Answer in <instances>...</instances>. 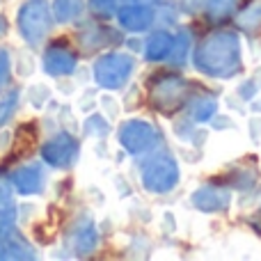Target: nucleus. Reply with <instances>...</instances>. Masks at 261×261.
Returning a JSON list of instances; mask_svg holds the SVG:
<instances>
[{"instance_id": "4", "label": "nucleus", "mask_w": 261, "mask_h": 261, "mask_svg": "<svg viewBox=\"0 0 261 261\" xmlns=\"http://www.w3.org/2000/svg\"><path fill=\"white\" fill-rule=\"evenodd\" d=\"M190 94V85L188 81H184L181 76H161L153 81L151 85V92H149V99H151V106L158 108L161 113L170 115L174 110H179L181 106L186 103Z\"/></svg>"}, {"instance_id": "2", "label": "nucleus", "mask_w": 261, "mask_h": 261, "mask_svg": "<svg viewBox=\"0 0 261 261\" xmlns=\"http://www.w3.org/2000/svg\"><path fill=\"white\" fill-rule=\"evenodd\" d=\"M50 21H53V12L44 0H28L23 7L18 9V32L30 46H37L46 39L50 32Z\"/></svg>"}, {"instance_id": "19", "label": "nucleus", "mask_w": 261, "mask_h": 261, "mask_svg": "<svg viewBox=\"0 0 261 261\" xmlns=\"http://www.w3.org/2000/svg\"><path fill=\"white\" fill-rule=\"evenodd\" d=\"M50 96H53V92H50V87L46 85L44 81L32 83V85L25 90V101L35 110H41L46 103H50Z\"/></svg>"}, {"instance_id": "10", "label": "nucleus", "mask_w": 261, "mask_h": 261, "mask_svg": "<svg viewBox=\"0 0 261 261\" xmlns=\"http://www.w3.org/2000/svg\"><path fill=\"white\" fill-rule=\"evenodd\" d=\"M231 204V193L220 186H202L193 193V206L204 213L227 211Z\"/></svg>"}, {"instance_id": "1", "label": "nucleus", "mask_w": 261, "mask_h": 261, "mask_svg": "<svg viewBox=\"0 0 261 261\" xmlns=\"http://www.w3.org/2000/svg\"><path fill=\"white\" fill-rule=\"evenodd\" d=\"M241 64V39L236 32H213L195 50V67L211 78L236 76Z\"/></svg>"}, {"instance_id": "12", "label": "nucleus", "mask_w": 261, "mask_h": 261, "mask_svg": "<svg viewBox=\"0 0 261 261\" xmlns=\"http://www.w3.org/2000/svg\"><path fill=\"white\" fill-rule=\"evenodd\" d=\"M44 71L48 76H69L76 71V55L64 46H50L44 55Z\"/></svg>"}, {"instance_id": "21", "label": "nucleus", "mask_w": 261, "mask_h": 261, "mask_svg": "<svg viewBox=\"0 0 261 261\" xmlns=\"http://www.w3.org/2000/svg\"><path fill=\"white\" fill-rule=\"evenodd\" d=\"M188 46H190V37L188 32H179V35L172 39V62L174 64H184L186 55H188Z\"/></svg>"}, {"instance_id": "20", "label": "nucleus", "mask_w": 261, "mask_h": 261, "mask_svg": "<svg viewBox=\"0 0 261 261\" xmlns=\"http://www.w3.org/2000/svg\"><path fill=\"white\" fill-rule=\"evenodd\" d=\"M216 110H218V101L213 96H206V99L195 101L193 108H190V115H193L195 122H208L216 115Z\"/></svg>"}, {"instance_id": "16", "label": "nucleus", "mask_w": 261, "mask_h": 261, "mask_svg": "<svg viewBox=\"0 0 261 261\" xmlns=\"http://www.w3.org/2000/svg\"><path fill=\"white\" fill-rule=\"evenodd\" d=\"M85 3L83 0H55L53 3V16L60 23H73L83 16Z\"/></svg>"}, {"instance_id": "22", "label": "nucleus", "mask_w": 261, "mask_h": 261, "mask_svg": "<svg viewBox=\"0 0 261 261\" xmlns=\"http://www.w3.org/2000/svg\"><path fill=\"white\" fill-rule=\"evenodd\" d=\"M18 92H9L0 99V126H5L7 122H12L14 113H16V106H18Z\"/></svg>"}, {"instance_id": "18", "label": "nucleus", "mask_w": 261, "mask_h": 261, "mask_svg": "<svg viewBox=\"0 0 261 261\" xmlns=\"http://www.w3.org/2000/svg\"><path fill=\"white\" fill-rule=\"evenodd\" d=\"M12 69L16 71L18 78H30L32 73L37 71V60H35V53L28 48H16L12 58Z\"/></svg>"}, {"instance_id": "23", "label": "nucleus", "mask_w": 261, "mask_h": 261, "mask_svg": "<svg viewBox=\"0 0 261 261\" xmlns=\"http://www.w3.org/2000/svg\"><path fill=\"white\" fill-rule=\"evenodd\" d=\"M236 7V0H206V14L211 18H225Z\"/></svg>"}, {"instance_id": "14", "label": "nucleus", "mask_w": 261, "mask_h": 261, "mask_svg": "<svg viewBox=\"0 0 261 261\" xmlns=\"http://www.w3.org/2000/svg\"><path fill=\"white\" fill-rule=\"evenodd\" d=\"M14 184L7 179V176L0 174V220L3 222H12L16 220V197H14Z\"/></svg>"}, {"instance_id": "24", "label": "nucleus", "mask_w": 261, "mask_h": 261, "mask_svg": "<svg viewBox=\"0 0 261 261\" xmlns=\"http://www.w3.org/2000/svg\"><path fill=\"white\" fill-rule=\"evenodd\" d=\"M85 133L90 135V138H106V135L110 133V124L106 122L103 117H99V115H94V117H87Z\"/></svg>"}, {"instance_id": "7", "label": "nucleus", "mask_w": 261, "mask_h": 261, "mask_svg": "<svg viewBox=\"0 0 261 261\" xmlns=\"http://www.w3.org/2000/svg\"><path fill=\"white\" fill-rule=\"evenodd\" d=\"M119 144L133 156L135 153H144L158 144V133L144 119H130L119 130Z\"/></svg>"}, {"instance_id": "3", "label": "nucleus", "mask_w": 261, "mask_h": 261, "mask_svg": "<svg viewBox=\"0 0 261 261\" xmlns=\"http://www.w3.org/2000/svg\"><path fill=\"white\" fill-rule=\"evenodd\" d=\"M135 69V60L126 53H108L94 62V81L103 90H119L126 85Z\"/></svg>"}, {"instance_id": "13", "label": "nucleus", "mask_w": 261, "mask_h": 261, "mask_svg": "<svg viewBox=\"0 0 261 261\" xmlns=\"http://www.w3.org/2000/svg\"><path fill=\"white\" fill-rule=\"evenodd\" d=\"M117 18H119V25L128 32H144L149 30V25L153 23V12L147 7V5H126L117 12Z\"/></svg>"}, {"instance_id": "25", "label": "nucleus", "mask_w": 261, "mask_h": 261, "mask_svg": "<svg viewBox=\"0 0 261 261\" xmlns=\"http://www.w3.org/2000/svg\"><path fill=\"white\" fill-rule=\"evenodd\" d=\"M9 81H12V60L7 50L0 48V92L9 85Z\"/></svg>"}, {"instance_id": "29", "label": "nucleus", "mask_w": 261, "mask_h": 261, "mask_svg": "<svg viewBox=\"0 0 261 261\" xmlns=\"http://www.w3.org/2000/svg\"><path fill=\"white\" fill-rule=\"evenodd\" d=\"M135 3H140V5H151V3H156V0H135Z\"/></svg>"}, {"instance_id": "8", "label": "nucleus", "mask_w": 261, "mask_h": 261, "mask_svg": "<svg viewBox=\"0 0 261 261\" xmlns=\"http://www.w3.org/2000/svg\"><path fill=\"white\" fill-rule=\"evenodd\" d=\"M37 252L28 239L12 227V222L0 220V259H35Z\"/></svg>"}, {"instance_id": "26", "label": "nucleus", "mask_w": 261, "mask_h": 261, "mask_svg": "<svg viewBox=\"0 0 261 261\" xmlns=\"http://www.w3.org/2000/svg\"><path fill=\"white\" fill-rule=\"evenodd\" d=\"M90 7L96 14H113L117 9V0H90Z\"/></svg>"}, {"instance_id": "27", "label": "nucleus", "mask_w": 261, "mask_h": 261, "mask_svg": "<svg viewBox=\"0 0 261 261\" xmlns=\"http://www.w3.org/2000/svg\"><path fill=\"white\" fill-rule=\"evenodd\" d=\"M12 138H14V133H12L9 128H3V130H0V153H5V151H7V149L14 144Z\"/></svg>"}, {"instance_id": "15", "label": "nucleus", "mask_w": 261, "mask_h": 261, "mask_svg": "<svg viewBox=\"0 0 261 261\" xmlns=\"http://www.w3.org/2000/svg\"><path fill=\"white\" fill-rule=\"evenodd\" d=\"M172 39L174 37L167 35V32H153L147 41V50H144L149 62H158V60L167 58L172 50Z\"/></svg>"}, {"instance_id": "6", "label": "nucleus", "mask_w": 261, "mask_h": 261, "mask_svg": "<svg viewBox=\"0 0 261 261\" xmlns=\"http://www.w3.org/2000/svg\"><path fill=\"white\" fill-rule=\"evenodd\" d=\"M78 140L71 133H58L41 147V158L55 170H67L78 158Z\"/></svg>"}, {"instance_id": "17", "label": "nucleus", "mask_w": 261, "mask_h": 261, "mask_svg": "<svg viewBox=\"0 0 261 261\" xmlns=\"http://www.w3.org/2000/svg\"><path fill=\"white\" fill-rule=\"evenodd\" d=\"M241 30L245 32H257L261 30V0H250L236 16Z\"/></svg>"}, {"instance_id": "28", "label": "nucleus", "mask_w": 261, "mask_h": 261, "mask_svg": "<svg viewBox=\"0 0 261 261\" xmlns=\"http://www.w3.org/2000/svg\"><path fill=\"white\" fill-rule=\"evenodd\" d=\"M7 32V23H5V18L0 16V35H5Z\"/></svg>"}, {"instance_id": "11", "label": "nucleus", "mask_w": 261, "mask_h": 261, "mask_svg": "<svg viewBox=\"0 0 261 261\" xmlns=\"http://www.w3.org/2000/svg\"><path fill=\"white\" fill-rule=\"evenodd\" d=\"M12 184L14 190L23 197H32V195H39L44 190L46 184V176L44 170L39 165H21L12 176Z\"/></svg>"}, {"instance_id": "9", "label": "nucleus", "mask_w": 261, "mask_h": 261, "mask_svg": "<svg viewBox=\"0 0 261 261\" xmlns=\"http://www.w3.org/2000/svg\"><path fill=\"white\" fill-rule=\"evenodd\" d=\"M96 243H99V231H96L94 222L90 218H83L73 225L71 234H69V248L76 257H87L96 250Z\"/></svg>"}, {"instance_id": "5", "label": "nucleus", "mask_w": 261, "mask_h": 261, "mask_svg": "<svg viewBox=\"0 0 261 261\" xmlns=\"http://www.w3.org/2000/svg\"><path fill=\"white\" fill-rule=\"evenodd\" d=\"M142 186L149 193H170L179 184V165L172 156L161 153L144 163L142 167Z\"/></svg>"}]
</instances>
